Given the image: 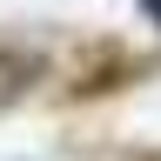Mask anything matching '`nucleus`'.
Here are the masks:
<instances>
[{
	"label": "nucleus",
	"instance_id": "obj_2",
	"mask_svg": "<svg viewBox=\"0 0 161 161\" xmlns=\"http://www.w3.org/2000/svg\"><path fill=\"white\" fill-rule=\"evenodd\" d=\"M141 14H148V20H154V27H161V0H141Z\"/></svg>",
	"mask_w": 161,
	"mask_h": 161
},
{
	"label": "nucleus",
	"instance_id": "obj_1",
	"mask_svg": "<svg viewBox=\"0 0 161 161\" xmlns=\"http://www.w3.org/2000/svg\"><path fill=\"white\" fill-rule=\"evenodd\" d=\"M40 74H47V54L40 47H0V108L27 101Z\"/></svg>",
	"mask_w": 161,
	"mask_h": 161
}]
</instances>
